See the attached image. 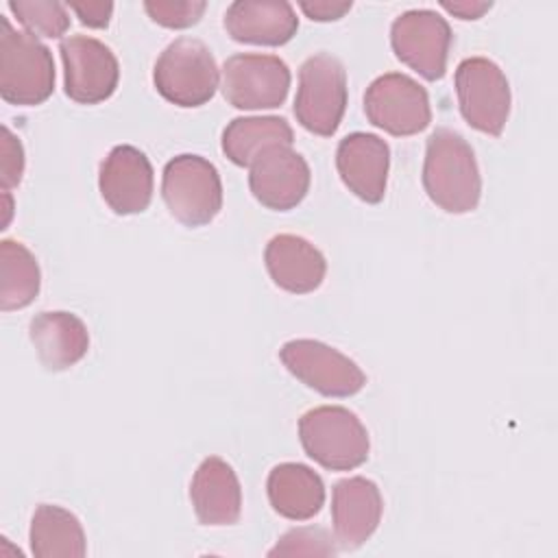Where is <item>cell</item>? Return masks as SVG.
Listing matches in <instances>:
<instances>
[{"mask_svg": "<svg viewBox=\"0 0 558 558\" xmlns=\"http://www.w3.org/2000/svg\"><path fill=\"white\" fill-rule=\"evenodd\" d=\"M423 187L429 201L447 214L473 211L482 196V177L469 142L451 131L436 129L425 148Z\"/></svg>", "mask_w": 558, "mask_h": 558, "instance_id": "1", "label": "cell"}, {"mask_svg": "<svg viewBox=\"0 0 558 558\" xmlns=\"http://www.w3.org/2000/svg\"><path fill=\"white\" fill-rule=\"evenodd\" d=\"M54 89V61L35 35L0 15V96L9 105L35 107Z\"/></svg>", "mask_w": 558, "mask_h": 558, "instance_id": "2", "label": "cell"}, {"mask_svg": "<svg viewBox=\"0 0 558 558\" xmlns=\"http://www.w3.org/2000/svg\"><path fill=\"white\" fill-rule=\"evenodd\" d=\"M305 453L329 471H351L366 462L371 440L364 423L342 405H318L299 418Z\"/></svg>", "mask_w": 558, "mask_h": 558, "instance_id": "3", "label": "cell"}, {"mask_svg": "<svg viewBox=\"0 0 558 558\" xmlns=\"http://www.w3.org/2000/svg\"><path fill=\"white\" fill-rule=\"evenodd\" d=\"M153 81L168 102L201 107L216 94L220 72L211 50L201 39L179 37L159 54Z\"/></svg>", "mask_w": 558, "mask_h": 558, "instance_id": "4", "label": "cell"}, {"mask_svg": "<svg viewBox=\"0 0 558 558\" xmlns=\"http://www.w3.org/2000/svg\"><path fill=\"white\" fill-rule=\"evenodd\" d=\"M161 196L181 225L192 229L209 225L222 207L220 174L201 155H177L163 168Z\"/></svg>", "mask_w": 558, "mask_h": 558, "instance_id": "5", "label": "cell"}, {"mask_svg": "<svg viewBox=\"0 0 558 558\" xmlns=\"http://www.w3.org/2000/svg\"><path fill=\"white\" fill-rule=\"evenodd\" d=\"M347 109V72L329 52L307 57L299 70L294 98L296 122L320 137L338 131Z\"/></svg>", "mask_w": 558, "mask_h": 558, "instance_id": "6", "label": "cell"}, {"mask_svg": "<svg viewBox=\"0 0 558 558\" xmlns=\"http://www.w3.org/2000/svg\"><path fill=\"white\" fill-rule=\"evenodd\" d=\"M462 118L486 135H501L510 113V85L504 70L486 57H469L456 68Z\"/></svg>", "mask_w": 558, "mask_h": 558, "instance_id": "7", "label": "cell"}, {"mask_svg": "<svg viewBox=\"0 0 558 558\" xmlns=\"http://www.w3.org/2000/svg\"><path fill=\"white\" fill-rule=\"evenodd\" d=\"M364 113L373 126L397 137L421 133L432 122L425 87L401 72L381 74L366 87Z\"/></svg>", "mask_w": 558, "mask_h": 558, "instance_id": "8", "label": "cell"}, {"mask_svg": "<svg viewBox=\"0 0 558 558\" xmlns=\"http://www.w3.org/2000/svg\"><path fill=\"white\" fill-rule=\"evenodd\" d=\"M451 39L449 22L432 9H410L395 17L390 26L397 59L427 81L445 76Z\"/></svg>", "mask_w": 558, "mask_h": 558, "instance_id": "9", "label": "cell"}, {"mask_svg": "<svg viewBox=\"0 0 558 558\" xmlns=\"http://www.w3.org/2000/svg\"><path fill=\"white\" fill-rule=\"evenodd\" d=\"M279 357L299 381L325 397H351L366 384L364 371L351 357L320 340H290Z\"/></svg>", "mask_w": 558, "mask_h": 558, "instance_id": "10", "label": "cell"}, {"mask_svg": "<svg viewBox=\"0 0 558 558\" xmlns=\"http://www.w3.org/2000/svg\"><path fill=\"white\" fill-rule=\"evenodd\" d=\"M290 89V70L275 54L240 52L222 65V96L235 109L279 107Z\"/></svg>", "mask_w": 558, "mask_h": 558, "instance_id": "11", "label": "cell"}, {"mask_svg": "<svg viewBox=\"0 0 558 558\" xmlns=\"http://www.w3.org/2000/svg\"><path fill=\"white\" fill-rule=\"evenodd\" d=\"M63 87L70 100L98 105L118 87L120 65L107 44L87 35H70L59 44Z\"/></svg>", "mask_w": 558, "mask_h": 558, "instance_id": "12", "label": "cell"}, {"mask_svg": "<svg viewBox=\"0 0 558 558\" xmlns=\"http://www.w3.org/2000/svg\"><path fill=\"white\" fill-rule=\"evenodd\" d=\"M98 187L113 214H142L153 198V166L140 148L113 146L100 163Z\"/></svg>", "mask_w": 558, "mask_h": 558, "instance_id": "13", "label": "cell"}, {"mask_svg": "<svg viewBox=\"0 0 558 558\" xmlns=\"http://www.w3.org/2000/svg\"><path fill=\"white\" fill-rule=\"evenodd\" d=\"M310 179V166L303 155L292 150V146H277L251 166L248 187L264 207L288 211L305 198Z\"/></svg>", "mask_w": 558, "mask_h": 558, "instance_id": "14", "label": "cell"}, {"mask_svg": "<svg viewBox=\"0 0 558 558\" xmlns=\"http://www.w3.org/2000/svg\"><path fill=\"white\" fill-rule=\"evenodd\" d=\"M384 501L377 484L362 475L336 482L331 490L333 538L340 549L362 547L377 530Z\"/></svg>", "mask_w": 558, "mask_h": 558, "instance_id": "15", "label": "cell"}, {"mask_svg": "<svg viewBox=\"0 0 558 558\" xmlns=\"http://www.w3.org/2000/svg\"><path fill=\"white\" fill-rule=\"evenodd\" d=\"M336 168L342 183L364 203H379L386 194L390 148L373 133H351L340 140Z\"/></svg>", "mask_w": 558, "mask_h": 558, "instance_id": "16", "label": "cell"}, {"mask_svg": "<svg viewBox=\"0 0 558 558\" xmlns=\"http://www.w3.org/2000/svg\"><path fill=\"white\" fill-rule=\"evenodd\" d=\"M225 28L240 44L283 46L296 35L299 17L286 0H235L227 7Z\"/></svg>", "mask_w": 558, "mask_h": 558, "instance_id": "17", "label": "cell"}, {"mask_svg": "<svg viewBox=\"0 0 558 558\" xmlns=\"http://www.w3.org/2000/svg\"><path fill=\"white\" fill-rule=\"evenodd\" d=\"M190 499L203 525H233L242 512V488L235 471L218 456L205 458L190 484Z\"/></svg>", "mask_w": 558, "mask_h": 558, "instance_id": "18", "label": "cell"}, {"mask_svg": "<svg viewBox=\"0 0 558 558\" xmlns=\"http://www.w3.org/2000/svg\"><path fill=\"white\" fill-rule=\"evenodd\" d=\"M270 279L286 292H314L327 272L325 255L305 238L292 233L275 235L264 251Z\"/></svg>", "mask_w": 558, "mask_h": 558, "instance_id": "19", "label": "cell"}, {"mask_svg": "<svg viewBox=\"0 0 558 558\" xmlns=\"http://www.w3.org/2000/svg\"><path fill=\"white\" fill-rule=\"evenodd\" d=\"M31 342L46 371H65L85 357L89 333L70 312H39L28 325Z\"/></svg>", "mask_w": 558, "mask_h": 558, "instance_id": "20", "label": "cell"}, {"mask_svg": "<svg viewBox=\"0 0 558 558\" xmlns=\"http://www.w3.org/2000/svg\"><path fill=\"white\" fill-rule=\"evenodd\" d=\"M270 506L286 519L307 521L325 504V484L316 471L301 462L277 464L266 480Z\"/></svg>", "mask_w": 558, "mask_h": 558, "instance_id": "21", "label": "cell"}, {"mask_svg": "<svg viewBox=\"0 0 558 558\" xmlns=\"http://www.w3.org/2000/svg\"><path fill=\"white\" fill-rule=\"evenodd\" d=\"M292 126L279 116L235 118L222 131V153L242 168H251L266 150L292 146Z\"/></svg>", "mask_w": 558, "mask_h": 558, "instance_id": "22", "label": "cell"}, {"mask_svg": "<svg viewBox=\"0 0 558 558\" xmlns=\"http://www.w3.org/2000/svg\"><path fill=\"white\" fill-rule=\"evenodd\" d=\"M28 538L35 558H81L87 551L81 521L61 506H37Z\"/></svg>", "mask_w": 558, "mask_h": 558, "instance_id": "23", "label": "cell"}, {"mask_svg": "<svg viewBox=\"0 0 558 558\" xmlns=\"http://www.w3.org/2000/svg\"><path fill=\"white\" fill-rule=\"evenodd\" d=\"M41 272L35 255L15 240L0 242V307L13 312L31 305L39 294Z\"/></svg>", "mask_w": 558, "mask_h": 558, "instance_id": "24", "label": "cell"}, {"mask_svg": "<svg viewBox=\"0 0 558 558\" xmlns=\"http://www.w3.org/2000/svg\"><path fill=\"white\" fill-rule=\"evenodd\" d=\"M9 11L31 35L59 39L70 28L68 4L52 0H9Z\"/></svg>", "mask_w": 558, "mask_h": 558, "instance_id": "25", "label": "cell"}, {"mask_svg": "<svg viewBox=\"0 0 558 558\" xmlns=\"http://www.w3.org/2000/svg\"><path fill=\"white\" fill-rule=\"evenodd\" d=\"M333 541L323 527H292L277 541L268 556H333L338 551Z\"/></svg>", "mask_w": 558, "mask_h": 558, "instance_id": "26", "label": "cell"}, {"mask_svg": "<svg viewBox=\"0 0 558 558\" xmlns=\"http://www.w3.org/2000/svg\"><path fill=\"white\" fill-rule=\"evenodd\" d=\"M144 9L148 13V17L159 24V26H166V28H187V26H194L207 4L205 2H166V0H146L144 2Z\"/></svg>", "mask_w": 558, "mask_h": 558, "instance_id": "27", "label": "cell"}, {"mask_svg": "<svg viewBox=\"0 0 558 558\" xmlns=\"http://www.w3.org/2000/svg\"><path fill=\"white\" fill-rule=\"evenodd\" d=\"M24 174V148L17 135L11 133L9 126H2L0 140V183L2 190H13L20 185Z\"/></svg>", "mask_w": 558, "mask_h": 558, "instance_id": "28", "label": "cell"}, {"mask_svg": "<svg viewBox=\"0 0 558 558\" xmlns=\"http://www.w3.org/2000/svg\"><path fill=\"white\" fill-rule=\"evenodd\" d=\"M70 11L76 13L81 24L89 28H105L111 20L113 4L111 2H70Z\"/></svg>", "mask_w": 558, "mask_h": 558, "instance_id": "29", "label": "cell"}, {"mask_svg": "<svg viewBox=\"0 0 558 558\" xmlns=\"http://www.w3.org/2000/svg\"><path fill=\"white\" fill-rule=\"evenodd\" d=\"M301 11L316 22H333L340 20L349 9H351V0L338 2V0H312V2H299Z\"/></svg>", "mask_w": 558, "mask_h": 558, "instance_id": "30", "label": "cell"}, {"mask_svg": "<svg viewBox=\"0 0 558 558\" xmlns=\"http://www.w3.org/2000/svg\"><path fill=\"white\" fill-rule=\"evenodd\" d=\"M440 7L445 11H449L451 15L460 17V20H477L482 17L490 7L493 2H477V0H442Z\"/></svg>", "mask_w": 558, "mask_h": 558, "instance_id": "31", "label": "cell"}, {"mask_svg": "<svg viewBox=\"0 0 558 558\" xmlns=\"http://www.w3.org/2000/svg\"><path fill=\"white\" fill-rule=\"evenodd\" d=\"M11 216H13V198H11V192L2 190V222H0V229L9 227Z\"/></svg>", "mask_w": 558, "mask_h": 558, "instance_id": "32", "label": "cell"}]
</instances>
